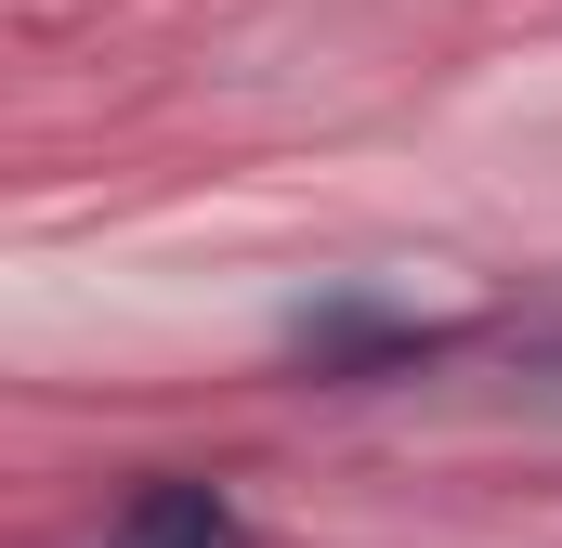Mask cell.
<instances>
[{
  "mask_svg": "<svg viewBox=\"0 0 562 548\" xmlns=\"http://www.w3.org/2000/svg\"><path fill=\"white\" fill-rule=\"evenodd\" d=\"M119 548H249V523L223 483H144L119 510Z\"/></svg>",
  "mask_w": 562,
  "mask_h": 548,
  "instance_id": "cell-2",
  "label": "cell"
},
{
  "mask_svg": "<svg viewBox=\"0 0 562 548\" xmlns=\"http://www.w3.org/2000/svg\"><path fill=\"white\" fill-rule=\"evenodd\" d=\"M419 353H445V327H406V313H380V300L301 313V366H314V379H380V366H419Z\"/></svg>",
  "mask_w": 562,
  "mask_h": 548,
  "instance_id": "cell-1",
  "label": "cell"
}]
</instances>
